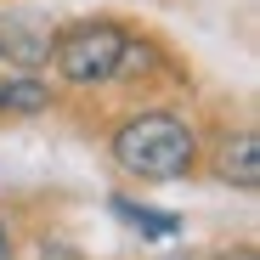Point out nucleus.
Masks as SVG:
<instances>
[{
	"instance_id": "obj_1",
	"label": "nucleus",
	"mask_w": 260,
	"mask_h": 260,
	"mask_svg": "<svg viewBox=\"0 0 260 260\" xmlns=\"http://www.w3.org/2000/svg\"><path fill=\"white\" fill-rule=\"evenodd\" d=\"M113 158L142 181H176L192 164V130L170 113H142L113 136Z\"/></svg>"
},
{
	"instance_id": "obj_2",
	"label": "nucleus",
	"mask_w": 260,
	"mask_h": 260,
	"mask_svg": "<svg viewBox=\"0 0 260 260\" xmlns=\"http://www.w3.org/2000/svg\"><path fill=\"white\" fill-rule=\"evenodd\" d=\"M124 46H130V40H124L113 23H85V28H68V34L57 40L51 57H57L62 79H74V85H96V79H113V74H119Z\"/></svg>"
},
{
	"instance_id": "obj_3",
	"label": "nucleus",
	"mask_w": 260,
	"mask_h": 260,
	"mask_svg": "<svg viewBox=\"0 0 260 260\" xmlns=\"http://www.w3.org/2000/svg\"><path fill=\"white\" fill-rule=\"evenodd\" d=\"M0 57H12V62L34 68V62H46V57H51V46H46V34L28 28L23 17H0Z\"/></svg>"
},
{
	"instance_id": "obj_4",
	"label": "nucleus",
	"mask_w": 260,
	"mask_h": 260,
	"mask_svg": "<svg viewBox=\"0 0 260 260\" xmlns=\"http://www.w3.org/2000/svg\"><path fill=\"white\" fill-rule=\"evenodd\" d=\"M221 176L232 181V187H243V192H254L260 187V142L249 136H232L226 147H221Z\"/></svg>"
},
{
	"instance_id": "obj_5",
	"label": "nucleus",
	"mask_w": 260,
	"mask_h": 260,
	"mask_svg": "<svg viewBox=\"0 0 260 260\" xmlns=\"http://www.w3.org/2000/svg\"><path fill=\"white\" fill-rule=\"evenodd\" d=\"M51 96L34 79H0V113H40Z\"/></svg>"
},
{
	"instance_id": "obj_6",
	"label": "nucleus",
	"mask_w": 260,
	"mask_h": 260,
	"mask_svg": "<svg viewBox=\"0 0 260 260\" xmlns=\"http://www.w3.org/2000/svg\"><path fill=\"white\" fill-rule=\"evenodd\" d=\"M113 209L124 215L130 226H142V232H153V238H176V232H181V221H176V215H158V209H142V204H124V198H119Z\"/></svg>"
},
{
	"instance_id": "obj_7",
	"label": "nucleus",
	"mask_w": 260,
	"mask_h": 260,
	"mask_svg": "<svg viewBox=\"0 0 260 260\" xmlns=\"http://www.w3.org/2000/svg\"><path fill=\"white\" fill-rule=\"evenodd\" d=\"M215 260H254V249H226V254H215Z\"/></svg>"
},
{
	"instance_id": "obj_8",
	"label": "nucleus",
	"mask_w": 260,
	"mask_h": 260,
	"mask_svg": "<svg viewBox=\"0 0 260 260\" xmlns=\"http://www.w3.org/2000/svg\"><path fill=\"white\" fill-rule=\"evenodd\" d=\"M0 254H6V238H0Z\"/></svg>"
}]
</instances>
